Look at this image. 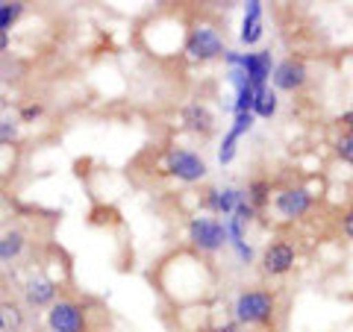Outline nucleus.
I'll return each mask as SVG.
<instances>
[{"label": "nucleus", "mask_w": 353, "mask_h": 332, "mask_svg": "<svg viewBox=\"0 0 353 332\" xmlns=\"http://www.w3.org/2000/svg\"><path fill=\"white\" fill-rule=\"evenodd\" d=\"M274 309H277V300H274L271 291L250 289V291H241L236 297V320L239 324H268L274 318Z\"/></svg>", "instance_id": "1"}, {"label": "nucleus", "mask_w": 353, "mask_h": 332, "mask_svg": "<svg viewBox=\"0 0 353 332\" xmlns=\"http://www.w3.org/2000/svg\"><path fill=\"white\" fill-rule=\"evenodd\" d=\"M50 332H85V309L74 300H59L48 312Z\"/></svg>", "instance_id": "2"}, {"label": "nucleus", "mask_w": 353, "mask_h": 332, "mask_svg": "<svg viewBox=\"0 0 353 332\" xmlns=\"http://www.w3.org/2000/svg\"><path fill=\"white\" fill-rule=\"evenodd\" d=\"M185 53H189L194 62H209V59H218L221 53H224V41H221L218 30H212V27H197L192 36H189Z\"/></svg>", "instance_id": "3"}, {"label": "nucleus", "mask_w": 353, "mask_h": 332, "mask_svg": "<svg viewBox=\"0 0 353 332\" xmlns=\"http://www.w3.org/2000/svg\"><path fill=\"white\" fill-rule=\"evenodd\" d=\"M189 238L201 250L212 253L227 241V227L221 224V220H212V218H194L189 224Z\"/></svg>", "instance_id": "4"}, {"label": "nucleus", "mask_w": 353, "mask_h": 332, "mask_svg": "<svg viewBox=\"0 0 353 332\" xmlns=\"http://www.w3.org/2000/svg\"><path fill=\"white\" fill-rule=\"evenodd\" d=\"M168 171L183 183H197L206 176V162L192 150H171L168 153Z\"/></svg>", "instance_id": "5"}, {"label": "nucleus", "mask_w": 353, "mask_h": 332, "mask_svg": "<svg viewBox=\"0 0 353 332\" xmlns=\"http://www.w3.org/2000/svg\"><path fill=\"white\" fill-rule=\"evenodd\" d=\"M262 273L265 276H285L294 268V247L289 241H274L262 250Z\"/></svg>", "instance_id": "6"}, {"label": "nucleus", "mask_w": 353, "mask_h": 332, "mask_svg": "<svg viewBox=\"0 0 353 332\" xmlns=\"http://www.w3.org/2000/svg\"><path fill=\"white\" fill-rule=\"evenodd\" d=\"M309 206H312V194H309L306 188H285V191L274 197V209H277L285 220L303 218L309 212Z\"/></svg>", "instance_id": "7"}, {"label": "nucleus", "mask_w": 353, "mask_h": 332, "mask_svg": "<svg viewBox=\"0 0 353 332\" xmlns=\"http://www.w3.org/2000/svg\"><path fill=\"white\" fill-rule=\"evenodd\" d=\"M274 85L283 88V92H297V88L306 85V65L303 59H283L277 65V71H274Z\"/></svg>", "instance_id": "8"}, {"label": "nucleus", "mask_w": 353, "mask_h": 332, "mask_svg": "<svg viewBox=\"0 0 353 332\" xmlns=\"http://www.w3.org/2000/svg\"><path fill=\"white\" fill-rule=\"evenodd\" d=\"M27 303L32 309H41V306H53V300H57V294H59V285L48 280V276H36V280H30L27 282Z\"/></svg>", "instance_id": "9"}, {"label": "nucleus", "mask_w": 353, "mask_h": 332, "mask_svg": "<svg viewBox=\"0 0 353 332\" xmlns=\"http://www.w3.org/2000/svg\"><path fill=\"white\" fill-rule=\"evenodd\" d=\"M183 124L192 132H197V136H212L215 132V115L209 112L203 103H194V106L183 109Z\"/></svg>", "instance_id": "10"}, {"label": "nucleus", "mask_w": 353, "mask_h": 332, "mask_svg": "<svg viewBox=\"0 0 353 332\" xmlns=\"http://www.w3.org/2000/svg\"><path fill=\"white\" fill-rule=\"evenodd\" d=\"M0 332H24V312L12 300H0Z\"/></svg>", "instance_id": "11"}, {"label": "nucleus", "mask_w": 353, "mask_h": 332, "mask_svg": "<svg viewBox=\"0 0 353 332\" xmlns=\"http://www.w3.org/2000/svg\"><path fill=\"white\" fill-rule=\"evenodd\" d=\"M27 245V238H24V232H18V229H9L0 236V262H12L21 256V250H24Z\"/></svg>", "instance_id": "12"}, {"label": "nucleus", "mask_w": 353, "mask_h": 332, "mask_svg": "<svg viewBox=\"0 0 353 332\" xmlns=\"http://www.w3.org/2000/svg\"><path fill=\"white\" fill-rule=\"evenodd\" d=\"M241 197H245V194H241V191H236V188H224V191H209V206H212L215 209V212H233V209L241 203Z\"/></svg>", "instance_id": "13"}, {"label": "nucleus", "mask_w": 353, "mask_h": 332, "mask_svg": "<svg viewBox=\"0 0 353 332\" xmlns=\"http://www.w3.org/2000/svg\"><path fill=\"white\" fill-rule=\"evenodd\" d=\"M262 39V21H259V3H250L248 18H245V30H241V41L253 44Z\"/></svg>", "instance_id": "14"}, {"label": "nucleus", "mask_w": 353, "mask_h": 332, "mask_svg": "<svg viewBox=\"0 0 353 332\" xmlns=\"http://www.w3.org/2000/svg\"><path fill=\"white\" fill-rule=\"evenodd\" d=\"M253 109L262 115V118H271L277 112V94L271 92V88H259V92H253Z\"/></svg>", "instance_id": "15"}, {"label": "nucleus", "mask_w": 353, "mask_h": 332, "mask_svg": "<svg viewBox=\"0 0 353 332\" xmlns=\"http://www.w3.org/2000/svg\"><path fill=\"white\" fill-rule=\"evenodd\" d=\"M268 194H271L268 180H253V183L248 185V200H250V209H265V203H268Z\"/></svg>", "instance_id": "16"}, {"label": "nucleus", "mask_w": 353, "mask_h": 332, "mask_svg": "<svg viewBox=\"0 0 353 332\" xmlns=\"http://www.w3.org/2000/svg\"><path fill=\"white\" fill-rule=\"evenodd\" d=\"M24 12V3H0V32H9Z\"/></svg>", "instance_id": "17"}, {"label": "nucleus", "mask_w": 353, "mask_h": 332, "mask_svg": "<svg viewBox=\"0 0 353 332\" xmlns=\"http://www.w3.org/2000/svg\"><path fill=\"white\" fill-rule=\"evenodd\" d=\"M336 153L341 159H345L347 165H353V132H345L339 141H336Z\"/></svg>", "instance_id": "18"}, {"label": "nucleus", "mask_w": 353, "mask_h": 332, "mask_svg": "<svg viewBox=\"0 0 353 332\" xmlns=\"http://www.w3.org/2000/svg\"><path fill=\"white\" fill-rule=\"evenodd\" d=\"M341 229H345V236L353 238V206L347 209L345 215H341Z\"/></svg>", "instance_id": "19"}, {"label": "nucleus", "mask_w": 353, "mask_h": 332, "mask_svg": "<svg viewBox=\"0 0 353 332\" xmlns=\"http://www.w3.org/2000/svg\"><path fill=\"white\" fill-rule=\"evenodd\" d=\"M201 332H241L239 324H212V326H203Z\"/></svg>", "instance_id": "20"}, {"label": "nucleus", "mask_w": 353, "mask_h": 332, "mask_svg": "<svg viewBox=\"0 0 353 332\" xmlns=\"http://www.w3.org/2000/svg\"><path fill=\"white\" fill-rule=\"evenodd\" d=\"M15 136V124L9 127V121H0V138H12Z\"/></svg>", "instance_id": "21"}, {"label": "nucleus", "mask_w": 353, "mask_h": 332, "mask_svg": "<svg viewBox=\"0 0 353 332\" xmlns=\"http://www.w3.org/2000/svg\"><path fill=\"white\" fill-rule=\"evenodd\" d=\"M39 115H41V106H27L24 112H21V118H24V121H32V118H39Z\"/></svg>", "instance_id": "22"}, {"label": "nucleus", "mask_w": 353, "mask_h": 332, "mask_svg": "<svg viewBox=\"0 0 353 332\" xmlns=\"http://www.w3.org/2000/svg\"><path fill=\"white\" fill-rule=\"evenodd\" d=\"M9 44V32H0V48H6Z\"/></svg>", "instance_id": "23"}]
</instances>
